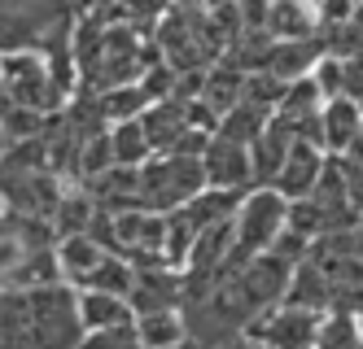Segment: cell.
<instances>
[{"instance_id": "obj_1", "label": "cell", "mask_w": 363, "mask_h": 349, "mask_svg": "<svg viewBox=\"0 0 363 349\" xmlns=\"http://www.w3.org/2000/svg\"><path fill=\"white\" fill-rule=\"evenodd\" d=\"M74 0H0V57L9 52H44V57H74Z\"/></svg>"}, {"instance_id": "obj_2", "label": "cell", "mask_w": 363, "mask_h": 349, "mask_svg": "<svg viewBox=\"0 0 363 349\" xmlns=\"http://www.w3.org/2000/svg\"><path fill=\"white\" fill-rule=\"evenodd\" d=\"M0 88H5L9 110H27L40 118H57L74 101L62 88V79L53 74L44 52H9V57H0Z\"/></svg>"}, {"instance_id": "obj_3", "label": "cell", "mask_w": 363, "mask_h": 349, "mask_svg": "<svg viewBox=\"0 0 363 349\" xmlns=\"http://www.w3.org/2000/svg\"><path fill=\"white\" fill-rule=\"evenodd\" d=\"M284 223H289V201H284L276 188H250L237 219H232V227H237V236H232V258L223 266V280L232 271H241V266L258 253H272V245L280 240Z\"/></svg>"}, {"instance_id": "obj_4", "label": "cell", "mask_w": 363, "mask_h": 349, "mask_svg": "<svg viewBox=\"0 0 363 349\" xmlns=\"http://www.w3.org/2000/svg\"><path fill=\"white\" fill-rule=\"evenodd\" d=\"M201 193H206L201 157L158 153L140 166V210H149V214H175Z\"/></svg>"}, {"instance_id": "obj_5", "label": "cell", "mask_w": 363, "mask_h": 349, "mask_svg": "<svg viewBox=\"0 0 363 349\" xmlns=\"http://www.w3.org/2000/svg\"><path fill=\"white\" fill-rule=\"evenodd\" d=\"M320 324H324V314H311V310H298V306L280 302L267 314H258L245 328V336L258 341L263 349H315Z\"/></svg>"}, {"instance_id": "obj_6", "label": "cell", "mask_w": 363, "mask_h": 349, "mask_svg": "<svg viewBox=\"0 0 363 349\" xmlns=\"http://www.w3.org/2000/svg\"><path fill=\"white\" fill-rule=\"evenodd\" d=\"M201 171H206V188H223V193H250L254 188V166H250V149L228 140V136H211L201 153Z\"/></svg>"}, {"instance_id": "obj_7", "label": "cell", "mask_w": 363, "mask_h": 349, "mask_svg": "<svg viewBox=\"0 0 363 349\" xmlns=\"http://www.w3.org/2000/svg\"><path fill=\"white\" fill-rule=\"evenodd\" d=\"M127 306H132L136 314L184 310V271H171V266H136Z\"/></svg>"}, {"instance_id": "obj_8", "label": "cell", "mask_w": 363, "mask_h": 349, "mask_svg": "<svg viewBox=\"0 0 363 349\" xmlns=\"http://www.w3.org/2000/svg\"><path fill=\"white\" fill-rule=\"evenodd\" d=\"M363 136V114H359V101L350 96H337V101H324L320 110V149L324 157H346Z\"/></svg>"}, {"instance_id": "obj_9", "label": "cell", "mask_w": 363, "mask_h": 349, "mask_svg": "<svg viewBox=\"0 0 363 349\" xmlns=\"http://www.w3.org/2000/svg\"><path fill=\"white\" fill-rule=\"evenodd\" d=\"M324 166H328L324 149H320V144L298 140V144L289 149V162L280 166V175H276V183H272V188H276L284 201H302V197L315 193V183H320V175H324Z\"/></svg>"}, {"instance_id": "obj_10", "label": "cell", "mask_w": 363, "mask_h": 349, "mask_svg": "<svg viewBox=\"0 0 363 349\" xmlns=\"http://www.w3.org/2000/svg\"><path fill=\"white\" fill-rule=\"evenodd\" d=\"M106 258H110V249L96 236H62L57 240V271H62V284H70L74 292L88 288V280L106 266Z\"/></svg>"}, {"instance_id": "obj_11", "label": "cell", "mask_w": 363, "mask_h": 349, "mask_svg": "<svg viewBox=\"0 0 363 349\" xmlns=\"http://www.w3.org/2000/svg\"><path fill=\"white\" fill-rule=\"evenodd\" d=\"M263 31L276 44H298V40H315L324 31L320 22V5L315 0H272V13Z\"/></svg>"}, {"instance_id": "obj_12", "label": "cell", "mask_w": 363, "mask_h": 349, "mask_svg": "<svg viewBox=\"0 0 363 349\" xmlns=\"http://www.w3.org/2000/svg\"><path fill=\"white\" fill-rule=\"evenodd\" d=\"M284 306H298V310H311V314H333V284L311 262H298L289 292H284Z\"/></svg>"}, {"instance_id": "obj_13", "label": "cell", "mask_w": 363, "mask_h": 349, "mask_svg": "<svg viewBox=\"0 0 363 349\" xmlns=\"http://www.w3.org/2000/svg\"><path fill=\"white\" fill-rule=\"evenodd\" d=\"M79 324L84 336L101 332V328H118V324H136V310L127 306V297H114V292H79Z\"/></svg>"}, {"instance_id": "obj_14", "label": "cell", "mask_w": 363, "mask_h": 349, "mask_svg": "<svg viewBox=\"0 0 363 349\" xmlns=\"http://www.w3.org/2000/svg\"><path fill=\"white\" fill-rule=\"evenodd\" d=\"M241 96H245V74L241 70H232V66L219 62L215 70L201 74V101L219 114V122H223V114H232L241 105Z\"/></svg>"}, {"instance_id": "obj_15", "label": "cell", "mask_w": 363, "mask_h": 349, "mask_svg": "<svg viewBox=\"0 0 363 349\" xmlns=\"http://www.w3.org/2000/svg\"><path fill=\"white\" fill-rule=\"evenodd\" d=\"M136 336L145 349H175L189 341L184 310H158V314H136Z\"/></svg>"}, {"instance_id": "obj_16", "label": "cell", "mask_w": 363, "mask_h": 349, "mask_svg": "<svg viewBox=\"0 0 363 349\" xmlns=\"http://www.w3.org/2000/svg\"><path fill=\"white\" fill-rule=\"evenodd\" d=\"M110 149H114V166H136L140 171L149 157H153V144L145 136V122L140 118L110 127Z\"/></svg>"}, {"instance_id": "obj_17", "label": "cell", "mask_w": 363, "mask_h": 349, "mask_svg": "<svg viewBox=\"0 0 363 349\" xmlns=\"http://www.w3.org/2000/svg\"><path fill=\"white\" fill-rule=\"evenodd\" d=\"M267 122H272V110H263V105H254V101H245V96H241L237 110L223 114L219 136H228V140H237V144H245V149H250V144L267 131Z\"/></svg>"}, {"instance_id": "obj_18", "label": "cell", "mask_w": 363, "mask_h": 349, "mask_svg": "<svg viewBox=\"0 0 363 349\" xmlns=\"http://www.w3.org/2000/svg\"><path fill=\"white\" fill-rule=\"evenodd\" d=\"M315 349H363V336H359L354 314H324L320 336H315Z\"/></svg>"}, {"instance_id": "obj_19", "label": "cell", "mask_w": 363, "mask_h": 349, "mask_svg": "<svg viewBox=\"0 0 363 349\" xmlns=\"http://www.w3.org/2000/svg\"><path fill=\"white\" fill-rule=\"evenodd\" d=\"M79 349H145V345H140V336H136V324H118V328L88 332Z\"/></svg>"}, {"instance_id": "obj_20", "label": "cell", "mask_w": 363, "mask_h": 349, "mask_svg": "<svg viewBox=\"0 0 363 349\" xmlns=\"http://www.w3.org/2000/svg\"><path fill=\"white\" fill-rule=\"evenodd\" d=\"M241 13V26L245 31H263L267 26V13H272V0H232Z\"/></svg>"}, {"instance_id": "obj_21", "label": "cell", "mask_w": 363, "mask_h": 349, "mask_svg": "<svg viewBox=\"0 0 363 349\" xmlns=\"http://www.w3.org/2000/svg\"><path fill=\"white\" fill-rule=\"evenodd\" d=\"M350 26H354V31L363 35V0H359V5H354V18H350Z\"/></svg>"}, {"instance_id": "obj_22", "label": "cell", "mask_w": 363, "mask_h": 349, "mask_svg": "<svg viewBox=\"0 0 363 349\" xmlns=\"http://www.w3.org/2000/svg\"><path fill=\"white\" fill-rule=\"evenodd\" d=\"M5 153H9V136L0 131V162H5Z\"/></svg>"}, {"instance_id": "obj_23", "label": "cell", "mask_w": 363, "mask_h": 349, "mask_svg": "<svg viewBox=\"0 0 363 349\" xmlns=\"http://www.w3.org/2000/svg\"><path fill=\"white\" fill-rule=\"evenodd\" d=\"M9 110V101H5V88H0V114H5Z\"/></svg>"}, {"instance_id": "obj_24", "label": "cell", "mask_w": 363, "mask_h": 349, "mask_svg": "<svg viewBox=\"0 0 363 349\" xmlns=\"http://www.w3.org/2000/svg\"><path fill=\"white\" fill-rule=\"evenodd\" d=\"M175 349H201V345H193V341H184V345H175Z\"/></svg>"}, {"instance_id": "obj_25", "label": "cell", "mask_w": 363, "mask_h": 349, "mask_svg": "<svg viewBox=\"0 0 363 349\" xmlns=\"http://www.w3.org/2000/svg\"><path fill=\"white\" fill-rule=\"evenodd\" d=\"M354 324H359V336H363V314H354Z\"/></svg>"}]
</instances>
